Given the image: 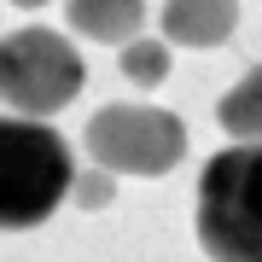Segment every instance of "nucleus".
Here are the masks:
<instances>
[{
    "instance_id": "nucleus-5",
    "label": "nucleus",
    "mask_w": 262,
    "mask_h": 262,
    "mask_svg": "<svg viewBox=\"0 0 262 262\" xmlns=\"http://www.w3.org/2000/svg\"><path fill=\"white\" fill-rule=\"evenodd\" d=\"M239 24V0H163V41L181 47H222Z\"/></svg>"
},
{
    "instance_id": "nucleus-3",
    "label": "nucleus",
    "mask_w": 262,
    "mask_h": 262,
    "mask_svg": "<svg viewBox=\"0 0 262 262\" xmlns=\"http://www.w3.org/2000/svg\"><path fill=\"white\" fill-rule=\"evenodd\" d=\"M82 94V53L58 29H12L0 41V105L18 117H53Z\"/></svg>"
},
{
    "instance_id": "nucleus-2",
    "label": "nucleus",
    "mask_w": 262,
    "mask_h": 262,
    "mask_svg": "<svg viewBox=\"0 0 262 262\" xmlns=\"http://www.w3.org/2000/svg\"><path fill=\"white\" fill-rule=\"evenodd\" d=\"M76 163L64 134L35 117H0V227L24 233L41 227L70 198Z\"/></svg>"
},
{
    "instance_id": "nucleus-10",
    "label": "nucleus",
    "mask_w": 262,
    "mask_h": 262,
    "mask_svg": "<svg viewBox=\"0 0 262 262\" xmlns=\"http://www.w3.org/2000/svg\"><path fill=\"white\" fill-rule=\"evenodd\" d=\"M12 6H24V12H29V6H47V0H12Z\"/></svg>"
},
{
    "instance_id": "nucleus-9",
    "label": "nucleus",
    "mask_w": 262,
    "mask_h": 262,
    "mask_svg": "<svg viewBox=\"0 0 262 262\" xmlns=\"http://www.w3.org/2000/svg\"><path fill=\"white\" fill-rule=\"evenodd\" d=\"M111 192H117V175H111V169H82L76 187H70V198H76L82 210H105V204H111Z\"/></svg>"
},
{
    "instance_id": "nucleus-4",
    "label": "nucleus",
    "mask_w": 262,
    "mask_h": 262,
    "mask_svg": "<svg viewBox=\"0 0 262 262\" xmlns=\"http://www.w3.org/2000/svg\"><path fill=\"white\" fill-rule=\"evenodd\" d=\"M88 158L111 175H169L187 158V122L158 105H105L88 122Z\"/></svg>"
},
{
    "instance_id": "nucleus-8",
    "label": "nucleus",
    "mask_w": 262,
    "mask_h": 262,
    "mask_svg": "<svg viewBox=\"0 0 262 262\" xmlns=\"http://www.w3.org/2000/svg\"><path fill=\"white\" fill-rule=\"evenodd\" d=\"M122 76H128V82H140V88H158L163 76H169V41L134 35L128 47H122Z\"/></svg>"
},
{
    "instance_id": "nucleus-1",
    "label": "nucleus",
    "mask_w": 262,
    "mask_h": 262,
    "mask_svg": "<svg viewBox=\"0 0 262 262\" xmlns=\"http://www.w3.org/2000/svg\"><path fill=\"white\" fill-rule=\"evenodd\" d=\"M198 245L210 262H262V140H233L204 163Z\"/></svg>"
},
{
    "instance_id": "nucleus-6",
    "label": "nucleus",
    "mask_w": 262,
    "mask_h": 262,
    "mask_svg": "<svg viewBox=\"0 0 262 262\" xmlns=\"http://www.w3.org/2000/svg\"><path fill=\"white\" fill-rule=\"evenodd\" d=\"M70 29H82L88 41H105V47H128L146 24V0H64Z\"/></svg>"
},
{
    "instance_id": "nucleus-7",
    "label": "nucleus",
    "mask_w": 262,
    "mask_h": 262,
    "mask_svg": "<svg viewBox=\"0 0 262 262\" xmlns=\"http://www.w3.org/2000/svg\"><path fill=\"white\" fill-rule=\"evenodd\" d=\"M215 122H222L233 140H262V64L245 70L233 88L222 94V105H215Z\"/></svg>"
}]
</instances>
